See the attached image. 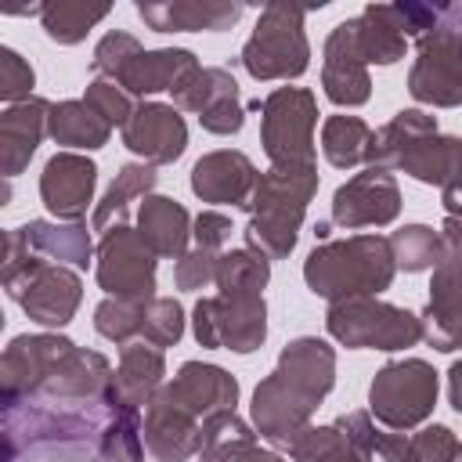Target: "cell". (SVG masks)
<instances>
[{
    "label": "cell",
    "instance_id": "7",
    "mask_svg": "<svg viewBox=\"0 0 462 462\" xmlns=\"http://www.w3.org/2000/svg\"><path fill=\"white\" fill-rule=\"evenodd\" d=\"M310 130H314V101L307 90L282 87L263 105V148L278 162V170L310 166Z\"/></svg>",
    "mask_w": 462,
    "mask_h": 462
},
{
    "label": "cell",
    "instance_id": "29",
    "mask_svg": "<svg viewBox=\"0 0 462 462\" xmlns=\"http://www.w3.org/2000/svg\"><path fill=\"white\" fill-rule=\"evenodd\" d=\"M180 307L173 300H155L148 310H144V336L155 343V346H170L180 339Z\"/></svg>",
    "mask_w": 462,
    "mask_h": 462
},
{
    "label": "cell",
    "instance_id": "19",
    "mask_svg": "<svg viewBox=\"0 0 462 462\" xmlns=\"http://www.w3.org/2000/svg\"><path fill=\"white\" fill-rule=\"evenodd\" d=\"M137 14L155 29V32H173V29H227L238 22L242 4H137Z\"/></svg>",
    "mask_w": 462,
    "mask_h": 462
},
{
    "label": "cell",
    "instance_id": "21",
    "mask_svg": "<svg viewBox=\"0 0 462 462\" xmlns=\"http://www.w3.org/2000/svg\"><path fill=\"white\" fill-rule=\"evenodd\" d=\"M141 238L162 256H177L188 238V213L173 199H148L141 206Z\"/></svg>",
    "mask_w": 462,
    "mask_h": 462
},
{
    "label": "cell",
    "instance_id": "36",
    "mask_svg": "<svg viewBox=\"0 0 462 462\" xmlns=\"http://www.w3.org/2000/svg\"><path fill=\"white\" fill-rule=\"evenodd\" d=\"M458 462H462V451H458Z\"/></svg>",
    "mask_w": 462,
    "mask_h": 462
},
{
    "label": "cell",
    "instance_id": "17",
    "mask_svg": "<svg viewBox=\"0 0 462 462\" xmlns=\"http://www.w3.org/2000/svg\"><path fill=\"white\" fill-rule=\"evenodd\" d=\"M195 72L199 65L191 51H152V54H137L123 69L119 83L130 94H155V90H180Z\"/></svg>",
    "mask_w": 462,
    "mask_h": 462
},
{
    "label": "cell",
    "instance_id": "20",
    "mask_svg": "<svg viewBox=\"0 0 462 462\" xmlns=\"http://www.w3.org/2000/svg\"><path fill=\"white\" fill-rule=\"evenodd\" d=\"M47 130L58 144L72 148H101L108 141V123L87 105V101H61L51 108Z\"/></svg>",
    "mask_w": 462,
    "mask_h": 462
},
{
    "label": "cell",
    "instance_id": "16",
    "mask_svg": "<svg viewBox=\"0 0 462 462\" xmlns=\"http://www.w3.org/2000/svg\"><path fill=\"white\" fill-rule=\"evenodd\" d=\"M51 105L40 97L18 101L0 116V152H4V173L18 177V170L29 162V155L36 152L40 134L47 130V116Z\"/></svg>",
    "mask_w": 462,
    "mask_h": 462
},
{
    "label": "cell",
    "instance_id": "24",
    "mask_svg": "<svg viewBox=\"0 0 462 462\" xmlns=\"http://www.w3.org/2000/svg\"><path fill=\"white\" fill-rule=\"evenodd\" d=\"M22 238L43 253H54L58 260H72L79 267H87V256H90V238L83 227H51L43 220H32L25 227H18Z\"/></svg>",
    "mask_w": 462,
    "mask_h": 462
},
{
    "label": "cell",
    "instance_id": "18",
    "mask_svg": "<svg viewBox=\"0 0 462 462\" xmlns=\"http://www.w3.org/2000/svg\"><path fill=\"white\" fill-rule=\"evenodd\" d=\"M253 184V166L238 152H213L195 162L191 188L209 202H238L245 206V188Z\"/></svg>",
    "mask_w": 462,
    "mask_h": 462
},
{
    "label": "cell",
    "instance_id": "23",
    "mask_svg": "<svg viewBox=\"0 0 462 462\" xmlns=\"http://www.w3.org/2000/svg\"><path fill=\"white\" fill-rule=\"evenodd\" d=\"M372 144H375V134L361 119H354V116H336V119L325 123V155L339 170L368 159Z\"/></svg>",
    "mask_w": 462,
    "mask_h": 462
},
{
    "label": "cell",
    "instance_id": "1",
    "mask_svg": "<svg viewBox=\"0 0 462 462\" xmlns=\"http://www.w3.org/2000/svg\"><path fill=\"white\" fill-rule=\"evenodd\" d=\"M328 386H332V350L318 339H296L282 354L278 372L267 383H260L253 393L256 426L271 440L289 444L296 437V426L328 393Z\"/></svg>",
    "mask_w": 462,
    "mask_h": 462
},
{
    "label": "cell",
    "instance_id": "31",
    "mask_svg": "<svg viewBox=\"0 0 462 462\" xmlns=\"http://www.w3.org/2000/svg\"><path fill=\"white\" fill-rule=\"evenodd\" d=\"M87 105L112 126V123H130V101L116 90V83H105V79H97V83H90V90H87Z\"/></svg>",
    "mask_w": 462,
    "mask_h": 462
},
{
    "label": "cell",
    "instance_id": "33",
    "mask_svg": "<svg viewBox=\"0 0 462 462\" xmlns=\"http://www.w3.org/2000/svg\"><path fill=\"white\" fill-rule=\"evenodd\" d=\"M227 231H231V220L220 217V213H202L195 220V235H199V245L202 249H217L227 238Z\"/></svg>",
    "mask_w": 462,
    "mask_h": 462
},
{
    "label": "cell",
    "instance_id": "8",
    "mask_svg": "<svg viewBox=\"0 0 462 462\" xmlns=\"http://www.w3.org/2000/svg\"><path fill=\"white\" fill-rule=\"evenodd\" d=\"M372 411L386 426H411L430 415L437 397V372L422 361L386 365L372 383Z\"/></svg>",
    "mask_w": 462,
    "mask_h": 462
},
{
    "label": "cell",
    "instance_id": "25",
    "mask_svg": "<svg viewBox=\"0 0 462 462\" xmlns=\"http://www.w3.org/2000/svg\"><path fill=\"white\" fill-rule=\"evenodd\" d=\"M43 29L51 40L58 43H76L87 36V29L94 22H101L108 14V7H87V4H54V7H43Z\"/></svg>",
    "mask_w": 462,
    "mask_h": 462
},
{
    "label": "cell",
    "instance_id": "5",
    "mask_svg": "<svg viewBox=\"0 0 462 462\" xmlns=\"http://www.w3.org/2000/svg\"><path fill=\"white\" fill-rule=\"evenodd\" d=\"M242 65L256 79L300 76L307 69V36H303V7L271 4L263 7L253 40L242 51Z\"/></svg>",
    "mask_w": 462,
    "mask_h": 462
},
{
    "label": "cell",
    "instance_id": "27",
    "mask_svg": "<svg viewBox=\"0 0 462 462\" xmlns=\"http://www.w3.org/2000/svg\"><path fill=\"white\" fill-rule=\"evenodd\" d=\"M390 245L397 249V263L404 271H422V267L437 263V256H440V242L433 238L430 227H419V224L415 227H404L401 235H393Z\"/></svg>",
    "mask_w": 462,
    "mask_h": 462
},
{
    "label": "cell",
    "instance_id": "12",
    "mask_svg": "<svg viewBox=\"0 0 462 462\" xmlns=\"http://www.w3.org/2000/svg\"><path fill=\"white\" fill-rule=\"evenodd\" d=\"M177 101L184 108H195L202 126L213 134H235L242 126V108H238V87L224 69H202L195 72L180 90Z\"/></svg>",
    "mask_w": 462,
    "mask_h": 462
},
{
    "label": "cell",
    "instance_id": "2",
    "mask_svg": "<svg viewBox=\"0 0 462 462\" xmlns=\"http://www.w3.org/2000/svg\"><path fill=\"white\" fill-rule=\"evenodd\" d=\"M307 285L314 296H368V292H383L393 278V256H390V242L386 238H350V242H336L325 249H314L307 256Z\"/></svg>",
    "mask_w": 462,
    "mask_h": 462
},
{
    "label": "cell",
    "instance_id": "6",
    "mask_svg": "<svg viewBox=\"0 0 462 462\" xmlns=\"http://www.w3.org/2000/svg\"><path fill=\"white\" fill-rule=\"evenodd\" d=\"M328 332L346 346H379L401 350L422 336V325L397 307L372 303V300H346L328 310Z\"/></svg>",
    "mask_w": 462,
    "mask_h": 462
},
{
    "label": "cell",
    "instance_id": "15",
    "mask_svg": "<svg viewBox=\"0 0 462 462\" xmlns=\"http://www.w3.org/2000/svg\"><path fill=\"white\" fill-rule=\"evenodd\" d=\"M123 141L130 152H141L148 155L152 162H170L184 152V141H188V130H184V119L166 108V105H141L130 123L123 126Z\"/></svg>",
    "mask_w": 462,
    "mask_h": 462
},
{
    "label": "cell",
    "instance_id": "32",
    "mask_svg": "<svg viewBox=\"0 0 462 462\" xmlns=\"http://www.w3.org/2000/svg\"><path fill=\"white\" fill-rule=\"evenodd\" d=\"M217 263H220V260H213V249H202V245H199V249H195L191 256H184L180 267H177L180 289H195V285L217 278Z\"/></svg>",
    "mask_w": 462,
    "mask_h": 462
},
{
    "label": "cell",
    "instance_id": "3",
    "mask_svg": "<svg viewBox=\"0 0 462 462\" xmlns=\"http://www.w3.org/2000/svg\"><path fill=\"white\" fill-rule=\"evenodd\" d=\"M318 177L310 166L303 170H274L271 177L260 180L256 199L249 202L256 209L249 224V242L260 245L267 256H285L296 242V224L303 217L307 199L314 195Z\"/></svg>",
    "mask_w": 462,
    "mask_h": 462
},
{
    "label": "cell",
    "instance_id": "22",
    "mask_svg": "<svg viewBox=\"0 0 462 462\" xmlns=\"http://www.w3.org/2000/svg\"><path fill=\"white\" fill-rule=\"evenodd\" d=\"M162 375V354L159 350H148L141 343H130L123 350V368L116 375V386L108 390L116 401L123 404H141V397H148V390L159 383Z\"/></svg>",
    "mask_w": 462,
    "mask_h": 462
},
{
    "label": "cell",
    "instance_id": "4",
    "mask_svg": "<svg viewBox=\"0 0 462 462\" xmlns=\"http://www.w3.org/2000/svg\"><path fill=\"white\" fill-rule=\"evenodd\" d=\"M4 285L7 296L18 300L32 321L40 325H65L79 303V278L65 267H51L43 260L18 256V249L7 245V263H4Z\"/></svg>",
    "mask_w": 462,
    "mask_h": 462
},
{
    "label": "cell",
    "instance_id": "28",
    "mask_svg": "<svg viewBox=\"0 0 462 462\" xmlns=\"http://www.w3.org/2000/svg\"><path fill=\"white\" fill-rule=\"evenodd\" d=\"M137 54H141V47H137V40H134L130 32H108V36L97 43V51H94V72H105V76L119 79L123 69H126Z\"/></svg>",
    "mask_w": 462,
    "mask_h": 462
},
{
    "label": "cell",
    "instance_id": "30",
    "mask_svg": "<svg viewBox=\"0 0 462 462\" xmlns=\"http://www.w3.org/2000/svg\"><path fill=\"white\" fill-rule=\"evenodd\" d=\"M32 90V69L11 51V47H4L0 51V97L4 101H18V97H25ZM29 101V97H25Z\"/></svg>",
    "mask_w": 462,
    "mask_h": 462
},
{
    "label": "cell",
    "instance_id": "26",
    "mask_svg": "<svg viewBox=\"0 0 462 462\" xmlns=\"http://www.w3.org/2000/svg\"><path fill=\"white\" fill-rule=\"evenodd\" d=\"M152 184H155V170H152V166H123L119 177H116V184L108 188L101 209L94 213V227H105V224L112 220V213H116V224H123V217H126V209H130L126 199L148 191Z\"/></svg>",
    "mask_w": 462,
    "mask_h": 462
},
{
    "label": "cell",
    "instance_id": "13",
    "mask_svg": "<svg viewBox=\"0 0 462 462\" xmlns=\"http://www.w3.org/2000/svg\"><path fill=\"white\" fill-rule=\"evenodd\" d=\"M357 47V18L339 22L325 43V94L336 105H361L368 101V76L361 69Z\"/></svg>",
    "mask_w": 462,
    "mask_h": 462
},
{
    "label": "cell",
    "instance_id": "35",
    "mask_svg": "<svg viewBox=\"0 0 462 462\" xmlns=\"http://www.w3.org/2000/svg\"><path fill=\"white\" fill-rule=\"evenodd\" d=\"M451 408L462 411V361L451 368Z\"/></svg>",
    "mask_w": 462,
    "mask_h": 462
},
{
    "label": "cell",
    "instance_id": "11",
    "mask_svg": "<svg viewBox=\"0 0 462 462\" xmlns=\"http://www.w3.org/2000/svg\"><path fill=\"white\" fill-rule=\"evenodd\" d=\"M397 217V184L383 170H368L343 184L332 199V220L343 227L361 224H386Z\"/></svg>",
    "mask_w": 462,
    "mask_h": 462
},
{
    "label": "cell",
    "instance_id": "10",
    "mask_svg": "<svg viewBox=\"0 0 462 462\" xmlns=\"http://www.w3.org/2000/svg\"><path fill=\"white\" fill-rule=\"evenodd\" d=\"M97 278H101L105 292H116V300L144 303L155 289V260H152L144 238L130 235L126 227H116V235H108L101 242Z\"/></svg>",
    "mask_w": 462,
    "mask_h": 462
},
{
    "label": "cell",
    "instance_id": "14",
    "mask_svg": "<svg viewBox=\"0 0 462 462\" xmlns=\"http://www.w3.org/2000/svg\"><path fill=\"white\" fill-rule=\"evenodd\" d=\"M94 180H97V166L90 159H79V155L65 152V155H54L43 166L40 195H43L51 213H58L65 220H79L87 213Z\"/></svg>",
    "mask_w": 462,
    "mask_h": 462
},
{
    "label": "cell",
    "instance_id": "34",
    "mask_svg": "<svg viewBox=\"0 0 462 462\" xmlns=\"http://www.w3.org/2000/svg\"><path fill=\"white\" fill-rule=\"evenodd\" d=\"M444 242H448L451 253L462 256V224H458V220H448V224H444Z\"/></svg>",
    "mask_w": 462,
    "mask_h": 462
},
{
    "label": "cell",
    "instance_id": "9",
    "mask_svg": "<svg viewBox=\"0 0 462 462\" xmlns=\"http://www.w3.org/2000/svg\"><path fill=\"white\" fill-rule=\"evenodd\" d=\"M411 94L433 105L462 101V29L437 25L419 40V61L411 69Z\"/></svg>",
    "mask_w": 462,
    "mask_h": 462
}]
</instances>
